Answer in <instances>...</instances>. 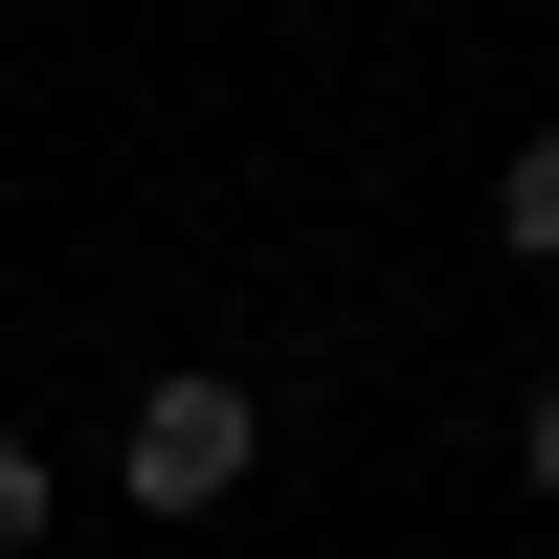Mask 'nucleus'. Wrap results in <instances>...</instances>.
Instances as JSON below:
<instances>
[{"label": "nucleus", "mask_w": 559, "mask_h": 559, "mask_svg": "<svg viewBox=\"0 0 559 559\" xmlns=\"http://www.w3.org/2000/svg\"><path fill=\"white\" fill-rule=\"evenodd\" d=\"M23 537H45V448L0 426V559H23Z\"/></svg>", "instance_id": "obj_3"}, {"label": "nucleus", "mask_w": 559, "mask_h": 559, "mask_svg": "<svg viewBox=\"0 0 559 559\" xmlns=\"http://www.w3.org/2000/svg\"><path fill=\"white\" fill-rule=\"evenodd\" d=\"M492 224H515V247L559 269V134H515V157H492Z\"/></svg>", "instance_id": "obj_2"}, {"label": "nucleus", "mask_w": 559, "mask_h": 559, "mask_svg": "<svg viewBox=\"0 0 559 559\" xmlns=\"http://www.w3.org/2000/svg\"><path fill=\"white\" fill-rule=\"evenodd\" d=\"M515 471H537V492H559V381H537V403H515Z\"/></svg>", "instance_id": "obj_4"}, {"label": "nucleus", "mask_w": 559, "mask_h": 559, "mask_svg": "<svg viewBox=\"0 0 559 559\" xmlns=\"http://www.w3.org/2000/svg\"><path fill=\"white\" fill-rule=\"evenodd\" d=\"M247 448H269V403L224 381V358H179V381H134V515H224V492H247Z\"/></svg>", "instance_id": "obj_1"}]
</instances>
